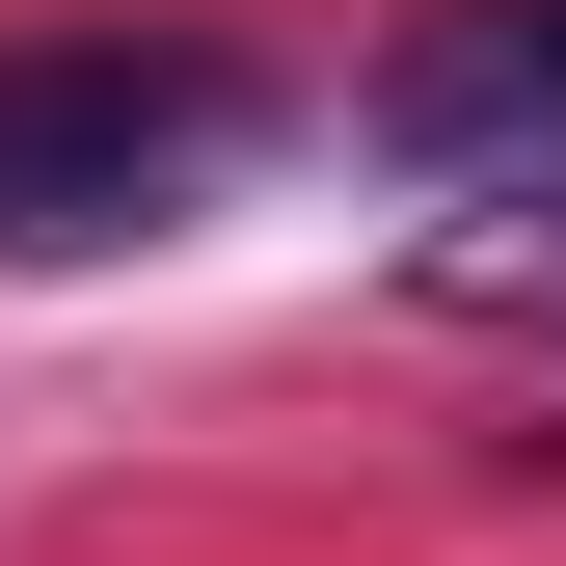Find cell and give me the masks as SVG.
<instances>
[{
  "instance_id": "cell-1",
  "label": "cell",
  "mask_w": 566,
  "mask_h": 566,
  "mask_svg": "<svg viewBox=\"0 0 566 566\" xmlns=\"http://www.w3.org/2000/svg\"><path fill=\"white\" fill-rule=\"evenodd\" d=\"M243 135H270V82H243L217 28H54V54H0V270L163 243Z\"/></svg>"
},
{
  "instance_id": "cell-2",
  "label": "cell",
  "mask_w": 566,
  "mask_h": 566,
  "mask_svg": "<svg viewBox=\"0 0 566 566\" xmlns=\"http://www.w3.org/2000/svg\"><path fill=\"white\" fill-rule=\"evenodd\" d=\"M378 163L432 189H566V0H459L378 54Z\"/></svg>"
}]
</instances>
